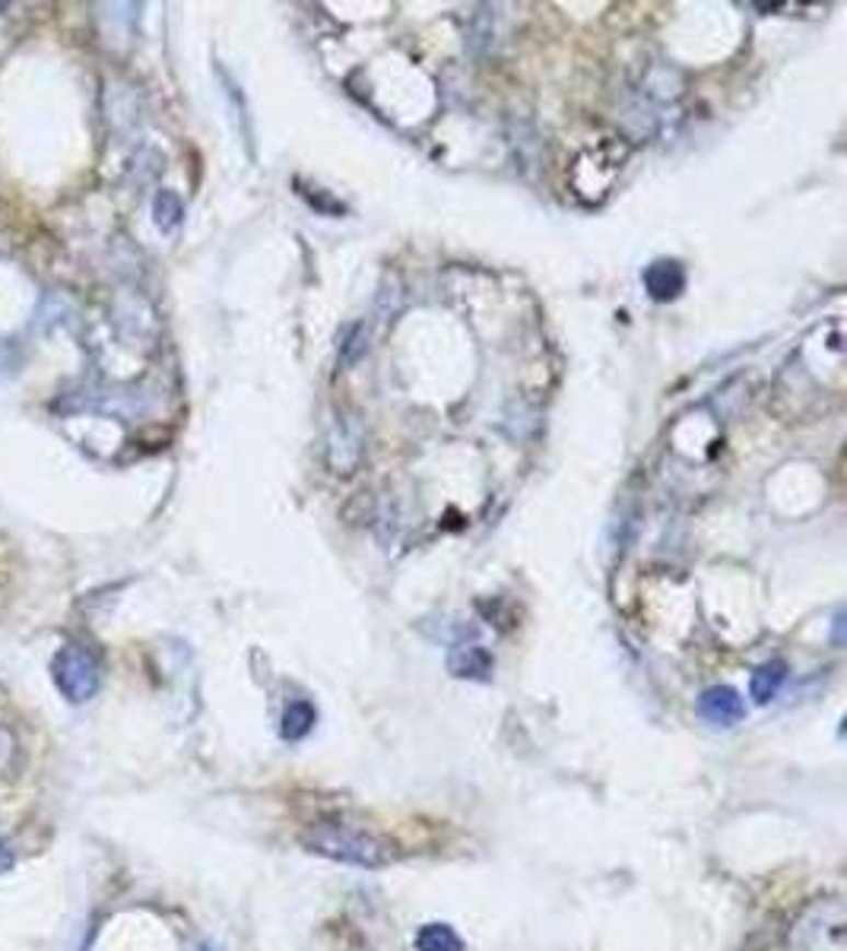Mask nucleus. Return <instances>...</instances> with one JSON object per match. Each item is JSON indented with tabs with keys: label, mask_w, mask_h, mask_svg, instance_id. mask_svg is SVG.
Returning a JSON list of instances; mask_svg holds the SVG:
<instances>
[{
	"label": "nucleus",
	"mask_w": 847,
	"mask_h": 951,
	"mask_svg": "<svg viewBox=\"0 0 847 951\" xmlns=\"http://www.w3.org/2000/svg\"><path fill=\"white\" fill-rule=\"evenodd\" d=\"M302 847L308 853L328 857L333 862L359 866V869H385L393 860V847L368 828L346 822H314L302 832Z\"/></svg>",
	"instance_id": "f257e3e1"
},
{
	"label": "nucleus",
	"mask_w": 847,
	"mask_h": 951,
	"mask_svg": "<svg viewBox=\"0 0 847 951\" xmlns=\"http://www.w3.org/2000/svg\"><path fill=\"white\" fill-rule=\"evenodd\" d=\"M51 676H55V683H58L67 701L83 704L102 685V663H99V656L92 654L90 648L70 644V648H64L61 654L55 656Z\"/></svg>",
	"instance_id": "f03ea898"
},
{
	"label": "nucleus",
	"mask_w": 847,
	"mask_h": 951,
	"mask_svg": "<svg viewBox=\"0 0 847 951\" xmlns=\"http://www.w3.org/2000/svg\"><path fill=\"white\" fill-rule=\"evenodd\" d=\"M698 713L708 723H714V726H733V723H740L746 717V704H743V698L733 688L714 685V688H708L698 698Z\"/></svg>",
	"instance_id": "7ed1b4c3"
},
{
	"label": "nucleus",
	"mask_w": 847,
	"mask_h": 951,
	"mask_svg": "<svg viewBox=\"0 0 847 951\" xmlns=\"http://www.w3.org/2000/svg\"><path fill=\"white\" fill-rule=\"evenodd\" d=\"M644 286H648L651 298L669 301V298H676L683 293L686 273H683V267H679L676 261H657L654 267L644 270Z\"/></svg>",
	"instance_id": "20e7f679"
},
{
	"label": "nucleus",
	"mask_w": 847,
	"mask_h": 951,
	"mask_svg": "<svg viewBox=\"0 0 847 951\" xmlns=\"http://www.w3.org/2000/svg\"><path fill=\"white\" fill-rule=\"evenodd\" d=\"M448 669L457 679H485L492 673V656L483 648H460L448 656Z\"/></svg>",
	"instance_id": "39448f33"
},
{
	"label": "nucleus",
	"mask_w": 847,
	"mask_h": 951,
	"mask_svg": "<svg viewBox=\"0 0 847 951\" xmlns=\"http://www.w3.org/2000/svg\"><path fill=\"white\" fill-rule=\"evenodd\" d=\"M416 951H463V939L448 923H425L416 932Z\"/></svg>",
	"instance_id": "423d86ee"
},
{
	"label": "nucleus",
	"mask_w": 847,
	"mask_h": 951,
	"mask_svg": "<svg viewBox=\"0 0 847 951\" xmlns=\"http://www.w3.org/2000/svg\"><path fill=\"white\" fill-rule=\"evenodd\" d=\"M787 666L781 660H771V663H762L756 673H753V683H749V695L756 698V704H768L778 688L785 683Z\"/></svg>",
	"instance_id": "0eeeda50"
},
{
	"label": "nucleus",
	"mask_w": 847,
	"mask_h": 951,
	"mask_svg": "<svg viewBox=\"0 0 847 951\" xmlns=\"http://www.w3.org/2000/svg\"><path fill=\"white\" fill-rule=\"evenodd\" d=\"M314 720H318V713H314V708H311L308 701H293V704L286 708V713H283L279 733H283L286 743H299V740H305V736L314 730Z\"/></svg>",
	"instance_id": "6e6552de"
},
{
	"label": "nucleus",
	"mask_w": 847,
	"mask_h": 951,
	"mask_svg": "<svg viewBox=\"0 0 847 951\" xmlns=\"http://www.w3.org/2000/svg\"><path fill=\"white\" fill-rule=\"evenodd\" d=\"M0 869H10V853H7V847H0Z\"/></svg>",
	"instance_id": "1a4fd4ad"
}]
</instances>
